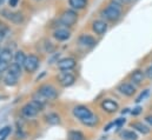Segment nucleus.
Returning <instances> with one entry per match:
<instances>
[{
    "label": "nucleus",
    "instance_id": "nucleus-1",
    "mask_svg": "<svg viewBox=\"0 0 152 140\" xmlns=\"http://www.w3.org/2000/svg\"><path fill=\"white\" fill-rule=\"evenodd\" d=\"M102 14L105 19L110 21H117L121 17V6L115 2H111L103 9Z\"/></svg>",
    "mask_w": 152,
    "mask_h": 140
},
{
    "label": "nucleus",
    "instance_id": "nucleus-2",
    "mask_svg": "<svg viewBox=\"0 0 152 140\" xmlns=\"http://www.w3.org/2000/svg\"><path fill=\"white\" fill-rule=\"evenodd\" d=\"M42 107H44V105H41L40 103L36 101V100H32L31 103L26 104L21 108V113L25 118H33L42 109Z\"/></svg>",
    "mask_w": 152,
    "mask_h": 140
},
{
    "label": "nucleus",
    "instance_id": "nucleus-3",
    "mask_svg": "<svg viewBox=\"0 0 152 140\" xmlns=\"http://www.w3.org/2000/svg\"><path fill=\"white\" fill-rule=\"evenodd\" d=\"M77 21H78V14H77L76 11H73V9H66L60 15V23L64 26L71 27V26H73L76 24Z\"/></svg>",
    "mask_w": 152,
    "mask_h": 140
},
{
    "label": "nucleus",
    "instance_id": "nucleus-4",
    "mask_svg": "<svg viewBox=\"0 0 152 140\" xmlns=\"http://www.w3.org/2000/svg\"><path fill=\"white\" fill-rule=\"evenodd\" d=\"M38 91L47 99V100H56V99L58 98V91H57L52 85L45 84V85H42V86L39 87Z\"/></svg>",
    "mask_w": 152,
    "mask_h": 140
},
{
    "label": "nucleus",
    "instance_id": "nucleus-5",
    "mask_svg": "<svg viewBox=\"0 0 152 140\" xmlns=\"http://www.w3.org/2000/svg\"><path fill=\"white\" fill-rule=\"evenodd\" d=\"M1 14L6 19H8L10 21H12L13 24H17V25L21 24L24 21V19H25L24 15H23V13H20V12H10L8 9H2L1 11Z\"/></svg>",
    "mask_w": 152,
    "mask_h": 140
},
{
    "label": "nucleus",
    "instance_id": "nucleus-6",
    "mask_svg": "<svg viewBox=\"0 0 152 140\" xmlns=\"http://www.w3.org/2000/svg\"><path fill=\"white\" fill-rule=\"evenodd\" d=\"M39 67V58L34 54H31L26 58L25 64H24V69L26 70V72L32 73Z\"/></svg>",
    "mask_w": 152,
    "mask_h": 140
},
{
    "label": "nucleus",
    "instance_id": "nucleus-7",
    "mask_svg": "<svg viewBox=\"0 0 152 140\" xmlns=\"http://www.w3.org/2000/svg\"><path fill=\"white\" fill-rule=\"evenodd\" d=\"M58 80H59V84L63 86V87H70L75 84L76 81V77L69 72H63L59 74L58 77Z\"/></svg>",
    "mask_w": 152,
    "mask_h": 140
},
{
    "label": "nucleus",
    "instance_id": "nucleus-8",
    "mask_svg": "<svg viewBox=\"0 0 152 140\" xmlns=\"http://www.w3.org/2000/svg\"><path fill=\"white\" fill-rule=\"evenodd\" d=\"M77 65L76 59L73 58H65L58 61V69L60 71H70L75 69Z\"/></svg>",
    "mask_w": 152,
    "mask_h": 140
},
{
    "label": "nucleus",
    "instance_id": "nucleus-9",
    "mask_svg": "<svg viewBox=\"0 0 152 140\" xmlns=\"http://www.w3.org/2000/svg\"><path fill=\"white\" fill-rule=\"evenodd\" d=\"M73 114H75V117H77L78 119L83 120V119H86V118L91 117L92 115V112L86 106L80 105V106H76L73 108Z\"/></svg>",
    "mask_w": 152,
    "mask_h": 140
},
{
    "label": "nucleus",
    "instance_id": "nucleus-10",
    "mask_svg": "<svg viewBox=\"0 0 152 140\" xmlns=\"http://www.w3.org/2000/svg\"><path fill=\"white\" fill-rule=\"evenodd\" d=\"M118 91H119L121 94L126 96V97H132V96L136 93L134 86H133L132 84H129V82H123V84H120V85L118 86Z\"/></svg>",
    "mask_w": 152,
    "mask_h": 140
},
{
    "label": "nucleus",
    "instance_id": "nucleus-11",
    "mask_svg": "<svg viewBox=\"0 0 152 140\" xmlns=\"http://www.w3.org/2000/svg\"><path fill=\"white\" fill-rule=\"evenodd\" d=\"M92 30L96 32V34L98 35H103L106 33L107 31V24L103 20H96L93 24H92Z\"/></svg>",
    "mask_w": 152,
    "mask_h": 140
},
{
    "label": "nucleus",
    "instance_id": "nucleus-12",
    "mask_svg": "<svg viewBox=\"0 0 152 140\" xmlns=\"http://www.w3.org/2000/svg\"><path fill=\"white\" fill-rule=\"evenodd\" d=\"M102 108H103L105 112H107V113H114V112L118 111L119 106H118V104H117L115 101L111 100V99H105V100L102 103Z\"/></svg>",
    "mask_w": 152,
    "mask_h": 140
},
{
    "label": "nucleus",
    "instance_id": "nucleus-13",
    "mask_svg": "<svg viewBox=\"0 0 152 140\" xmlns=\"http://www.w3.org/2000/svg\"><path fill=\"white\" fill-rule=\"evenodd\" d=\"M79 44L83 47H93L96 45V39L92 35L83 34L79 38Z\"/></svg>",
    "mask_w": 152,
    "mask_h": 140
},
{
    "label": "nucleus",
    "instance_id": "nucleus-14",
    "mask_svg": "<svg viewBox=\"0 0 152 140\" xmlns=\"http://www.w3.org/2000/svg\"><path fill=\"white\" fill-rule=\"evenodd\" d=\"M53 35H54V38H56L57 40L64 41V40H67V39L71 36V33H70V31L66 30V28H59V30H57V31L54 32Z\"/></svg>",
    "mask_w": 152,
    "mask_h": 140
},
{
    "label": "nucleus",
    "instance_id": "nucleus-15",
    "mask_svg": "<svg viewBox=\"0 0 152 140\" xmlns=\"http://www.w3.org/2000/svg\"><path fill=\"white\" fill-rule=\"evenodd\" d=\"M13 59V53L10 48H2L0 51V60L1 61H5L7 64H10Z\"/></svg>",
    "mask_w": 152,
    "mask_h": 140
},
{
    "label": "nucleus",
    "instance_id": "nucleus-16",
    "mask_svg": "<svg viewBox=\"0 0 152 140\" xmlns=\"http://www.w3.org/2000/svg\"><path fill=\"white\" fill-rule=\"evenodd\" d=\"M131 127L132 128H134V130H137L138 132H140L142 134H149L150 133V128L146 126V125H144L143 122H132L131 124Z\"/></svg>",
    "mask_w": 152,
    "mask_h": 140
},
{
    "label": "nucleus",
    "instance_id": "nucleus-17",
    "mask_svg": "<svg viewBox=\"0 0 152 140\" xmlns=\"http://www.w3.org/2000/svg\"><path fill=\"white\" fill-rule=\"evenodd\" d=\"M144 73L142 72V71L137 70L134 71L132 74H131V80H132V82H134L136 85H140L142 82H143V80H144Z\"/></svg>",
    "mask_w": 152,
    "mask_h": 140
},
{
    "label": "nucleus",
    "instance_id": "nucleus-18",
    "mask_svg": "<svg viewBox=\"0 0 152 140\" xmlns=\"http://www.w3.org/2000/svg\"><path fill=\"white\" fill-rule=\"evenodd\" d=\"M46 122L50 124V125H58L60 124V117L57 114V113H48L46 117Z\"/></svg>",
    "mask_w": 152,
    "mask_h": 140
},
{
    "label": "nucleus",
    "instance_id": "nucleus-19",
    "mask_svg": "<svg viewBox=\"0 0 152 140\" xmlns=\"http://www.w3.org/2000/svg\"><path fill=\"white\" fill-rule=\"evenodd\" d=\"M70 6L75 9H83L87 5V0H69Z\"/></svg>",
    "mask_w": 152,
    "mask_h": 140
},
{
    "label": "nucleus",
    "instance_id": "nucleus-20",
    "mask_svg": "<svg viewBox=\"0 0 152 140\" xmlns=\"http://www.w3.org/2000/svg\"><path fill=\"white\" fill-rule=\"evenodd\" d=\"M4 82H5L7 86H14V85H17V82H18V77H15V75H13V74H11V73H7V74L5 75V78H4Z\"/></svg>",
    "mask_w": 152,
    "mask_h": 140
},
{
    "label": "nucleus",
    "instance_id": "nucleus-21",
    "mask_svg": "<svg viewBox=\"0 0 152 140\" xmlns=\"http://www.w3.org/2000/svg\"><path fill=\"white\" fill-rule=\"evenodd\" d=\"M26 55H25V53L23 52V51H18L17 53H15V55H14V60H15V64H18L19 66H24V64H25V60H26Z\"/></svg>",
    "mask_w": 152,
    "mask_h": 140
},
{
    "label": "nucleus",
    "instance_id": "nucleus-22",
    "mask_svg": "<svg viewBox=\"0 0 152 140\" xmlns=\"http://www.w3.org/2000/svg\"><path fill=\"white\" fill-rule=\"evenodd\" d=\"M8 73H11V74H13V75H15V77H18L19 78V75L21 74V66H19L18 64H11L10 66H8Z\"/></svg>",
    "mask_w": 152,
    "mask_h": 140
},
{
    "label": "nucleus",
    "instance_id": "nucleus-23",
    "mask_svg": "<svg viewBox=\"0 0 152 140\" xmlns=\"http://www.w3.org/2000/svg\"><path fill=\"white\" fill-rule=\"evenodd\" d=\"M81 122H83L84 125H86V126H96V125L98 124V118L92 114L91 117H88V118H86V119H83Z\"/></svg>",
    "mask_w": 152,
    "mask_h": 140
},
{
    "label": "nucleus",
    "instance_id": "nucleus-24",
    "mask_svg": "<svg viewBox=\"0 0 152 140\" xmlns=\"http://www.w3.org/2000/svg\"><path fill=\"white\" fill-rule=\"evenodd\" d=\"M121 137L125 140H138L137 133H134L133 131H124L121 133Z\"/></svg>",
    "mask_w": 152,
    "mask_h": 140
},
{
    "label": "nucleus",
    "instance_id": "nucleus-25",
    "mask_svg": "<svg viewBox=\"0 0 152 140\" xmlns=\"http://www.w3.org/2000/svg\"><path fill=\"white\" fill-rule=\"evenodd\" d=\"M69 140H85V137L81 132L78 131H71L69 133Z\"/></svg>",
    "mask_w": 152,
    "mask_h": 140
},
{
    "label": "nucleus",
    "instance_id": "nucleus-26",
    "mask_svg": "<svg viewBox=\"0 0 152 140\" xmlns=\"http://www.w3.org/2000/svg\"><path fill=\"white\" fill-rule=\"evenodd\" d=\"M33 100H36V101H38V103H40L41 105H45L46 104V101H47V99L39 92V91H37V93L33 96Z\"/></svg>",
    "mask_w": 152,
    "mask_h": 140
},
{
    "label": "nucleus",
    "instance_id": "nucleus-27",
    "mask_svg": "<svg viewBox=\"0 0 152 140\" xmlns=\"http://www.w3.org/2000/svg\"><path fill=\"white\" fill-rule=\"evenodd\" d=\"M11 133V127L10 126H6L4 128L0 130V140H5V138Z\"/></svg>",
    "mask_w": 152,
    "mask_h": 140
},
{
    "label": "nucleus",
    "instance_id": "nucleus-28",
    "mask_svg": "<svg viewBox=\"0 0 152 140\" xmlns=\"http://www.w3.org/2000/svg\"><path fill=\"white\" fill-rule=\"evenodd\" d=\"M7 32H8V26L0 21V40L7 34Z\"/></svg>",
    "mask_w": 152,
    "mask_h": 140
},
{
    "label": "nucleus",
    "instance_id": "nucleus-29",
    "mask_svg": "<svg viewBox=\"0 0 152 140\" xmlns=\"http://www.w3.org/2000/svg\"><path fill=\"white\" fill-rule=\"evenodd\" d=\"M148 96H149V90H145V91H144L143 93H140V96L136 99V103H140V101H143Z\"/></svg>",
    "mask_w": 152,
    "mask_h": 140
},
{
    "label": "nucleus",
    "instance_id": "nucleus-30",
    "mask_svg": "<svg viewBox=\"0 0 152 140\" xmlns=\"http://www.w3.org/2000/svg\"><path fill=\"white\" fill-rule=\"evenodd\" d=\"M8 66H10V64H7V63H5V61H1V60H0V74H1V73H4L5 71L8 70Z\"/></svg>",
    "mask_w": 152,
    "mask_h": 140
},
{
    "label": "nucleus",
    "instance_id": "nucleus-31",
    "mask_svg": "<svg viewBox=\"0 0 152 140\" xmlns=\"http://www.w3.org/2000/svg\"><path fill=\"white\" fill-rule=\"evenodd\" d=\"M124 124H125V119H121V118H120V119H118V120L114 122V125H115L117 127H121Z\"/></svg>",
    "mask_w": 152,
    "mask_h": 140
},
{
    "label": "nucleus",
    "instance_id": "nucleus-32",
    "mask_svg": "<svg viewBox=\"0 0 152 140\" xmlns=\"http://www.w3.org/2000/svg\"><path fill=\"white\" fill-rule=\"evenodd\" d=\"M145 74H146V77H148L149 79H152V66H150V67L146 70Z\"/></svg>",
    "mask_w": 152,
    "mask_h": 140
},
{
    "label": "nucleus",
    "instance_id": "nucleus-33",
    "mask_svg": "<svg viewBox=\"0 0 152 140\" xmlns=\"http://www.w3.org/2000/svg\"><path fill=\"white\" fill-rule=\"evenodd\" d=\"M140 112H142V107L138 106V107H136V108L132 111V114H133V115H138Z\"/></svg>",
    "mask_w": 152,
    "mask_h": 140
},
{
    "label": "nucleus",
    "instance_id": "nucleus-34",
    "mask_svg": "<svg viewBox=\"0 0 152 140\" xmlns=\"http://www.w3.org/2000/svg\"><path fill=\"white\" fill-rule=\"evenodd\" d=\"M18 2H19V0H8V5L11 7H15L18 5Z\"/></svg>",
    "mask_w": 152,
    "mask_h": 140
},
{
    "label": "nucleus",
    "instance_id": "nucleus-35",
    "mask_svg": "<svg viewBox=\"0 0 152 140\" xmlns=\"http://www.w3.org/2000/svg\"><path fill=\"white\" fill-rule=\"evenodd\" d=\"M145 121L148 122V124H150L152 126V115H148L146 118H145Z\"/></svg>",
    "mask_w": 152,
    "mask_h": 140
},
{
    "label": "nucleus",
    "instance_id": "nucleus-36",
    "mask_svg": "<svg viewBox=\"0 0 152 140\" xmlns=\"http://www.w3.org/2000/svg\"><path fill=\"white\" fill-rule=\"evenodd\" d=\"M4 1H5V0H0V6H1L2 4H4Z\"/></svg>",
    "mask_w": 152,
    "mask_h": 140
},
{
    "label": "nucleus",
    "instance_id": "nucleus-37",
    "mask_svg": "<svg viewBox=\"0 0 152 140\" xmlns=\"http://www.w3.org/2000/svg\"><path fill=\"white\" fill-rule=\"evenodd\" d=\"M37 1H41V0H37Z\"/></svg>",
    "mask_w": 152,
    "mask_h": 140
},
{
    "label": "nucleus",
    "instance_id": "nucleus-38",
    "mask_svg": "<svg viewBox=\"0 0 152 140\" xmlns=\"http://www.w3.org/2000/svg\"><path fill=\"white\" fill-rule=\"evenodd\" d=\"M0 51H1V50H0Z\"/></svg>",
    "mask_w": 152,
    "mask_h": 140
},
{
    "label": "nucleus",
    "instance_id": "nucleus-39",
    "mask_svg": "<svg viewBox=\"0 0 152 140\" xmlns=\"http://www.w3.org/2000/svg\"><path fill=\"white\" fill-rule=\"evenodd\" d=\"M0 79H1V78H0Z\"/></svg>",
    "mask_w": 152,
    "mask_h": 140
}]
</instances>
